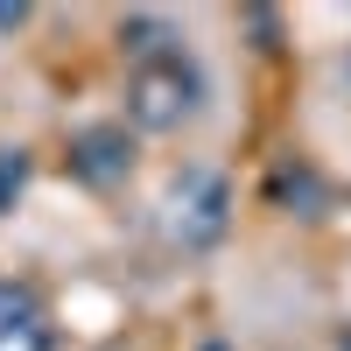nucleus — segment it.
Wrapping results in <instances>:
<instances>
[{
	"instance_id": "1",
	"label": "nucleus",
	"mask_w": 351,
	"mask_h": 351,
	"mask_svg": "<svg viewBox=\"0 0 351 351\" xmlns=\"http://www.w3.org/2000/svg\"><path fill=\"white\" fill-rule=\"evenodd\" d=\"M197 106H204V71H197V56L162 49V56H148V64L127 71V120H134V127L169 134V127H183Z\"/></svg>"
},
{
	"instance_id": "2",
	"label": "nucleus",
	"mask_w": 351,
	"mask_h": 351,
	"mask_svg": "<svg viewBox=\"0 0 351 351\" xmlns=\"http://www.w3.org/2000/svg\"><path fill=\"white\" fill-rule=\"evenodd\" d=\"M232 225V183L211 169H183L169 183V239L176 246H218Z\"/></svg>"
},
{
	"instance_id": "3",
	"label": "nucleus",
	"mask_w": 351,
	"mask_h": 351,
	"mask_svg": "<svg viewBox=\"0 0 351 351\" xmlns=\"http://www.w3.org/2000/svg\"><path fill=\"white\" fill-rule=\"evenodd\" d=\"M134 148H127V127H84L71 141V169L84 176V183H112V176H127Z\"/></svg>"
},
{
	"instance_id": "4",
	"label": "nucleus",
	"mask_w": 351,
	"mask_h": 351,
	"mask_svg": "<svg viewBox=\"0 0 351 351\" xmlns=\"http://www.w3.org/2000/svg\"><path fill=\"white\" fill-rule=\"evenodd\" d=\"M120 49L134 56V64H148V56L176 49V36H169V21H155V14H127L120 21Z\"/></svg>"
},
{
	"instance_id": "5",
	"label": "nucleus",
	"mask_w": 351,
	"mask_h": 351,
	"mask_svg": "<svg viewBox=\"0 0 351 351\" xmlns=\"http://www.w3.org/2000/svg\"><path fill=\"white\" fill-rule=\"evenodd\" d=\"M28 316H43V302H36V288H28V281H14V274H0V330H14V324H28Z\"/></svg>"
},
{
	"instance_id": "6",
	"label": "nucleus",
	"mask_w": 351,
	"mask_h": 351,
	"mask_svg": "<svg viewBox=\"0 0 351 351\" xmlns=\"http://www.w3.org/2000/svg\"><path fill=\"white\" fill-rule=\"evenodd\" d=\"M21 190H28V148H0V211H14Z\"/></svg>"
},
{
	"instance_id": "7",
	"label": "nucleus",
	"mask_w": 351,
	"mask_h": 351,
	"mask_svg": "<svg viewBox=\"0 0 351 351\" xmlns=\"http://www.w3.org/2000/svg\"><path fill=\"white\" fill-rule=\"evenodd\" d=\"M56 337H49V316H28V324H14V330H0V351H49Z\"/></svg>"
},
{
	"instance_id": "8",
	"label": "nucleus",
	"mask_w": 351,
	"mask_h": 351,
	"mask_svg": "<svg viewBox=\"0 0 351 351\" xmlns=\"http://www.w3.org/2000/svg\"><path fill=\"white\" fill-rule=\"evenodd\" d=\"M197 351H232V344H218V337H211V344H197Z\"/></svg>"
}]
</instances>
